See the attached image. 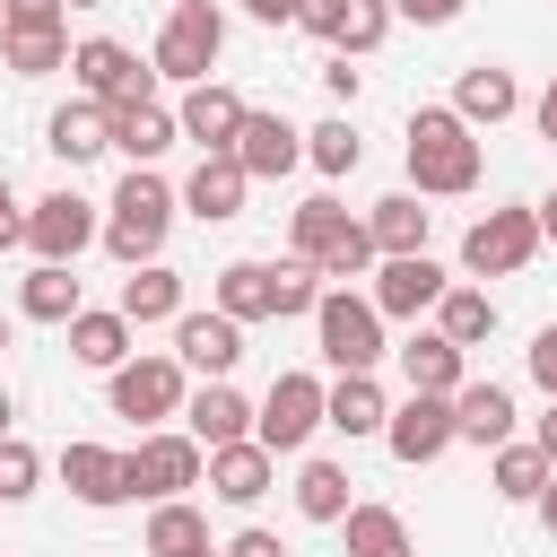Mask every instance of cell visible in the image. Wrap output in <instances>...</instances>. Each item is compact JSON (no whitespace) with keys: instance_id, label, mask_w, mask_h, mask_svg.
<instances>
[{"instance_id":"35","label":"cell","mask_w":557,"mask_h":557,"mask_svg":"<svg viewBox=\"0 0 557 557\" xmlns=\"http://www.w3.org/2000/svg\"><path fill=\"white\" fill-rule=\"evenodd\" d=\"M70 357L113 374V366L131 357V322H122V313H70Z\"/></svg>"},{"instance_id":"17","label":"cell","mask_w":557,"mask_h":557,"mask_svg":"<svg viewBox=\"0 0 557 557\" xmlns=\"http://www.w3.org/2000/svg\"><path fill=\"white\" fill-rule=\"evenodd\" d=\"M235 357H244V322H226V313H174V366H200L209 383H226Z\"/></svg>"},{"instance_id":"24","label":"cell","mask_w":557,"mask_h":557,"mask_svg":"<svg viewBox=\"0 0 557 557\" xmlns=\"http://www.w3.org/2000/svg\"><path fill=\"white\" fill-rule=\"evenodd\" d=\"M522 104V87H513V70H496V61H470L461 70V87H453V113L479 131V122H505Z\"/></svg>"},{"instance_id":"3","label":"cell","mask_w":557,"mask_h":557,"mask_svg":"<svg viewBox=\"0 0 557 557\" xmlns=\"http://www.w3.org/2000/svg\"><path fill=\"white\" fill-rule=\"evenodd\" d=\"M287 235H296V261H313V278H357L366 261H374V235L322 191V200H305L296 218H287Z\"/></svg>"},{"instance_id":"34","label":"cell","mask_w":557,"mask_h":557,"mask_svg":"<svg viewBox=\"0 0 557 557\" xmlns=\"http://www.w3.org/2000/svg\"><path fill=\"white\" fill-rule=\"evenodd\" d=\"M0 52H9L17 78H44V70L70 61V26H0Z\"/></svg>"},{"instance_id":"23","label":"cell","mask_w":557,"mask_h":557,"mask_svg":"<svg viewBox=\"0 0 557 557\" xmlns=\"http://www.w3.org/2000/svg\"><path fill=\"white\" fill-rule=\"evenodd\" d=\"M270 470H278V453H261L252 435H244V444H218V453H209V487H218L226 505H252V496H270Z\"/></svg>"},{"instance_id":"27","label":"cell","mask_w":557,"mask_h":557,"mask_svg":"<svg viewBox=\"0 0 557 557\" xmlns=\"http://www.w3.org/2000/svg\"><path fill=\"white\" fill-rule=\"evenodd\" d=\"M122 322H174L183 313V278L165 270V261H139L131 278H122V305H113Z\"/></svg>"},{"instance_id":"7","label":"cell","mask_w":557,"mask_h":557,"mask_svg":"<svg viewBox=\"0 0 557 557\" xmlns=\"http://www.w3.org/2000/svg\"><path fill=\"white\" fill-rule=\"evenodd\" d=\"M313 426H322V383L313 374H278L270 400H261V418H252V444L261 453H296Z\"/></svg>"},{"instance_id":"33","label":"cell","mask_w":557,"mask_h":557,"mask_svg":"<svg viewBox=\"0 0 557 557\" xmlns=\"http://www.w3.org/2000/svg\"><path fill=\"white\" fill-rule=\"evenodd\" d=\"M339 522H348V557H418L409 548V522L392 505H348Z\"/></svg>"},{"instance_id":"5","label":"cell","mask_w":557,"mask_h":557,"mask_svg":"<svg viewBox=\"0 0 557 557\" xmlns=\"http://www.w3.org/2000/svg\"><path fill=\"white\" fill-rule=\"evenodd\" d=\"M313 331H322V357H331L339 374H366V366L383 357V313H374L366 296H348V287H322Z\"/></svg>"},{"instance_id":"40","label":"cell","mask_w":557,"mask_h":557,"mask_svg":"<svg viewBox=\"0 0 557 557\" xmlns=\"http://www.w3.org/2000/svg\"><path fill=\"white\" fill-rule=\"evenodd\" d=\"M35 479H44V461H35V444H17V435H0V505H17V496H35Z\"/></svg>"},{"instance_id":"36","label":"cell","mask_w":557,"mask_h":557,"mask_svg":"<svg viewBox=\"0 0 557 557\" xmlns=\"http://www.w3.org/2000/svg\"><path fill=\"white\" fill-rule=\"evenodd\" d=\"M209 548V522L183 505V496H165L157 513H148V557H200Z\"/></svg>"},{"instance_id":"37","label":"cell","mask_w":557,"mask_h":557,"mask_svg":"<svg viewBox=\"0 0 557 557\" xmlns=\"http://www.w3.org/2000/svg\"><path fill=\"white\" fill-rule=\"evenodd\" d=\"M540 487H548V453L540 444H496V496L540 505Z\"/></svg>"},{"instance_id":"45","label":"cell","mask_w":557,"mask_h":557,"mask_svg":"<svg viewBox=\"0 0 557 557\" xmlns=\"http://www.w3.org/2000/svg\"><path fill=\"white\" fill-rule=\"evenodd\" d=\"M9 244H26V218H17V200H9V174H0V252Z\"/></svg>"},{"instance_id":"51","label":"cell","mask_w":557,"mask_h":557,"mask_svg":"<svg viewBox=\"0 0 557 557\" xmlns=\"http://www.w3.org/2000/svg\"><path fill=\"white\" fill-rule=\"evenodd\" d=\"M540 453H548V470H557V409L540 418Z\"/></svg>"},{"instance_id":"25","label":"cell","mask_w":557,"mask_h":557,"mask_svg":"<svg viewBox=\"0 0 557 557\" xmlns=\"http://www.w3.org/2000/svg\"><path fill=\"white\" fill-rule=\"evenodd\" d=\"M44 148H52L61 165H87V157H104V148H113V131H104V104H61V113L44 122Z\"/></svg>"},{"instance_id":"14","label":"cell","mask_w":557,"mask_h":557,"mask_svg":"<svg viewBox=\"0 0 557 557\" xmlns=\"http://www.w3.org/2000/svg\"><path fill=\"white\" fill-rule=\"evenodd\" d=\"M96 235H104V226H96V209H87L78 191H52V200H35V218H26V244H35L44 261H78Z\"/></svg>"},{"instance_id":"44","label":"cell","mask_w":557,"mask_h":557,"mask_svg":"<svg viewBox=\"0 0 557 557\" xmlns=\"http://www.w3.org/2000/svg\"><path fill=\"white\" fill-rule=\"evenodd\" d=\"M400 17H418V26H444V17H461V0H392Z\"/></svg>"},{"instance_id":"54","label":"cell","mask_w":557,"mask_h":557,"mask_svg":"<svg viewBox=\"0 0 557 557\" xmlns=\"http://www.w3.org/2000/svg\"><path fill=\"white\" fill-rule=\"evenodd\" d=\"M0 348H9V322H0Z\"/></svg>"},{"instance_id":"32","label":"cell","mask_w":557,"mask_h":557,"mask_svg":"<svg viewBox=\"0 0 557 557\" xmlns=\"http://www.w3.org/2000/svg\"><path fill=\"white\" fill-rule=\"evenodd\" d=\"M435 331H444L453 348H479V339L496 331V296H487V287H444V296H435Z\"/></svg>"},{"instance_id":"1","label":"cell","mask_w":557,"mask_h":557,"mask_svg":"<svg viewBox=\"0 0 557 557\" xmlns=\"http://www.w3.org/2000/svg\"><path fill=\"white\" fill-rule=\"evenodd\" d=\"M409 183L435 191V200H453V191L479 183V139H470V122L453 104H418L409 113Z\"/></svg>"},{"instance_id":"15","label":"cell","mask_w":557,"mask_h":557,"mask_svg":"<svg viewBox=\"0 0 557 557\" xmlns=\"http://www.w3.org/2000/svg\"><path fill=\"white\" fill-rule=\"evenodd\" d=\"M444 287H453V278H444L426 252H400V261H383V270H374V296H366V305H374V313H392V322H409V313H435V296H444Z\"/></svg>"},{"instance_id":"31","label":"cell","mask_w":557,"mask_h":557,"mask_svg":"<svg viewBox=\"0 0 557 557\" xmlns=\"http://www.w3.org/2000/svg\"><path fill=\"white\" fill-rule=\"evenodd\" d=\"M17 313H26V322H70V313H78V278H70V261H35L26 287H17Z\"/></svg>"},{"instance_id":"30","label":"cell","mask_w":557,"mask_h":557,"mask_svg":"<svg viewBox=\"0 0 557 557\" xmlns=\"http://www.w3.org/2000/svg\"><path fill=\"white\" fill-rule=\"evenodd\" d=\"M383 392H374V374H339V392H322V426H339V435H383Z\"/></svg>"},{"instance_id":"8","label":"cell","mask_w":557,"mask_h":557,"mask_svg":"<svg viewBox=\"0 0 557 557\" xmlns=\"http://www.w3.org/2000/svg\"><path fill=\"white\" fill-rule=\"evenodd\" d=\"M296 26L322 35L331 52H374L392 26V0H296Z\"/></svg>"},{"instance_id":"21","label":"cell","mask_w":557,"mask_h":557,"mask_svg":"<svg viewBox=\"0 0 557 557\" xmlns=\"http://www.w3.org/2000/svg\"><path fill=\"white\" fill-rule=\"evenodd\" d=\"M453 444H513V392L505 383H461L453 392Z\"/></svg>"},{"instance_id":"38","label":"cell","mask_w":557,"mask_h":557,"mask_svg":"<svg viewBox=\"0 0 557 557\" xmlns=\"http://www.w3.org/2000/svg\"><path fill=\"white\" fill-rule=\"evenodd\" d=\"M296 513H305V522H339V513H348V470H339V461H305Z\"/></svg>"},{"instance_id":"52","label":"cell","mask_w":557,"mask_h":557,"mask_svg":"<svg viewBox=\"0 0 557 557\" xmlns=\"http://www.w3.org/2000/svg\"><path fill=\"white\" fill-rule=\"evenodd\" d=\"M0 435H9V392H0Z\"/></svg>"},{"instance_id":"26","label":"cell","mask_w":557,"mask_h":557,"mask_svg":"<svg viewBox=\"0 0 557 557\" xmlns=\"http://www.w3.org/2000/svg\"><path fill=\"white\" fill-rule=\"evenodd\" d=\"M183 209H191V218H209V226H218V218H235V209H244V165H235V157H200V165H191V183H183Z\"/></svg>"},{"instance_id":"22","label":"cell","mask_w":557,"mask_h":557,"mask_svg":"<svg viewBox=\"0 0 557 557\" xmlns=\"http://www.w3.org/2000/svg\"><path fill=\"white\" fill-rule=\"evenodd\" d=\"M218 313L226 322H270L278 313V270L270 261H226L218 270Z\"/></svg>"},{"instance_id":"13","label":"cell","mask_w":557,"mask_h":557,"mask_svg":"<svg viewBox=\"0 0 557 557\" xmlns=\"http://www.w3.org/2000/svg\"><path fill=\"white\" fill-rule=\"evenodd\" d=\"M244 113H252V104H244L235 87H218V78H200V87L183 96V113H174V131H183V139H200V157H226V148H235V131H244Z\"/></svg>"},{"instance_id":"53","label":"cell","mask_w":557,"mask_h":557,"mask_svg":"<svg viewBox=\"0 0 557 557\" xmlns=\"http://www.w3.org/2000/svg\"><path fill=\"white\" fill-rule=\"evenodd\" d=\"M61 9H96V0H61Z\"/></svg>"},{"instance_id":"20","label":"cell","mask_w":557,"mask_h":557,"mask_svg":"<svg viewBox=\"0 0 557 557\" xmlns=\"http://www.w3.org/2000/svg\"><path fill=\"white\" fill-rule=\"evenodd\" d=\"M61 479H70V496H78V505H96V513H104V505H122V496H131V453L70 444V453H61Z\"/></svg>"},{"instance_id":"11","label":"cell","mask_w":557,"mask_h":557,"mask_svg":"<svg viewBox=\"0 0 557 557\" xmlns=\"http://www.w3.org/2000/svg\"><path fill=\"white\" fill-rule=\"evenodd\" d=\"M113 409L122 418H174L183 409V366L174 357H122L113 366Z\"/></svg>"},{"instance_id":"43","label":"cell","mask_w":557,"mask_h":557,"mask_svg":"<svg viewBox=\"0 0 557 557\" xmlns=\"http://www.w3.org/2000/svg\"><path fill=\"white\" fill-rule=\"evenodd\" d=\"M218 557H287V548H278V540H270V531H235V540H226V548H218Z\"/></svg>"},{"instance_id":"29","label":"cell","mask_w":557,"mask_h":557,"mask_svg":"<svg viewBox=\"0 0 557 557\" xmlns=\"http://www.w3.org/2000/svg\"><path fill=\"white\" fill-rule=\"evenodd\" d=\"M400 366H409V392H435V400L461 392V348H453L444 331H418V339L400 348Z\"/></svg>"},{"instance_id":"41","label":"cell","mask_w":557,"mask_h":557,"mask_svg":"<svg viewBox=\"0 0 557 557\" xmlns=\"http://www.w3.org/2000/svg\"><path fill=\"white\" fill-rule=\"evenodd\" d=\"M0 26H61V0H0Z\"/></svg>"},{"instance_id":"12","label":"cell","mask_w":557,"mask_h":557,"mask_svg":"<svg viewBox=\"0 0 557 557\" xmlns=\"http://www.w3.org/2000/svg\"><path fill=\"white\" fill-rule=\"evenodd\" d=\"M70 70H78V87H87L96 104L148 96V70H139V52H131V44H113V35H87V44L70 52Z\"/></svg>"},{"instance_id":"18","label":"cell","mask_w":557,"mask_h":557,"mask_svg":"<svg viewBox=\"0 0 557 557\" xmlns=\"http://www.w3.org/2000/svg\"><path fill=\"white\" fill-rule=\"evenodd\" d=\"M104 131H113V148H122L131 165H148V157L174 148V113H165L157 96H122V104H104Z\"/></svg>"},{"instance_id":"48","label":"cell","mask_w":557,"mask_h":557,"mask_svg":"<svg viewBox=\"0 0 557 557\" xmlns=\"http://www.w3.org/2000/svg\"><path fill=\"white\" fill-rule=\"evenodd\" d=\"M531 218H540V235H548V244H557V191H548V200H540V209H531Z\"/></svg>"},{"instance_id":"39","label":"cell","mask_w":557,"mask_h":557,"mask_svg":"<svg viewBox=\"0 0 557 557\" xmlns=\"http://www.w3.org/2000/svg\"><path fill=\"white\" fill-rule=\"evenodd\" d=\"M305 157H313L322 174H357V157H366V148H357V131H348V122H322V131H305Z\"/></svg>"},{"instance_id":"9","label":"cell","mask_w":557,"mask_h":557,"mask_svg":"<svg viewBox=\"0 0 557 557\" xmlns=\"http://www.w3.org/2000/svg\"><path fill=\"white\" fill-rule=\"evenodd\" d=\"M226 157L244 165V183H278L287 165H305V131L287 113H244V131H235Z\"/></svg>"},{"instance_id":"49","label":"cell","mask_w":557,"mask_h":557,"mask_svg":"<svg viewBox=\"0 0 557 557\" xmlns=\"http://www.w3.org/2000/svg\"><path fill=\"white\" fill-rule=\"evenodd\" d=\"M540 522L557 531V470H548V487H540Z\"/></svg>"},{"instance_id":"2","label":"cell","mask_w":557,"mask_h":557,"mask_svg":"<svg viewBox=\"0 0 557 557\" xmlns=\"http://www.w3.org/2000/svg\"><path fill=\"white\" fill-rule=\"evenodd\" d=\"M165 226H174V191H165L148 165H131V174H122V191H113V218H104V252L139 270V261H157Z\"/></svg>"},{"instance_id":"6","label":"cell","mask_w":557,"mask_h":557,"mask_svg":"<svg viewBox=\"0 0 557 557\" xmlns=\"http://www.w3.org/2000/svg\"><path fill=\"white\" fill-rule=\"evenodd\" d=\"M540 252V218L531 209H487L470 235H461V270L470 278H505V270H522Z\"/></svg>"},{"instance_id":"42","label":"cell","mask_w":557,"mask_h":557,"mask_svg":"<svg viewBox=\"0 0 557 557\" xmlns=\"http://www.w3.org/2000/svg\"><path fill=\"white\" fill-rule=\"evenodd\" d=\"M531 383H540V392L557 400V322H548V331L531 339Z\"/></svg>"},{"instance_id":"46","label":"cell","mask_w":557,"mask_h":557,"mask_svg":"<svg viewBox=\"0 0 557 557\" xmlns=\"http://www.w3.org/2000/svg\"><path fill=\"white\" fill-rule=\"evenodd\" d=\"M322 87H331V96H339V104H357V70H348V52H339V61H331V70H322Z\"/></svg>"},{"instance_id":"28","label":"cell","mask_w":557,"mask_h":557,"mask_svg":"<svg viewBox=\"0 0 557 557\" xmlns=\"http://www.w3.org/2000/svg\"><path fill=\"white\" fill-rule=\"evenodd\" d=\"M366 235H374V252H383V261H400V252H426V209H418V191H392V200H374Z\"/></svg>"},{"instance_id":"4","label":"cell","mask_w":557,"mask_h":557,"mask_svg":"<svg viewBox=\"0 0 557 557\" xmlns=\"http://www.w3.org/2000/svg\"><path fill=\"white\" fill-rule=\"evenodd\" d=\"M218 52H226V17H218L209 0H174V17L157 26V78L200 87V78L218 70Z\"/></svg>"},{"instance_id":"10","label":"cell","mask_w":557,"mask_h":557,"mask_svg":"<svg viewBox=\"0 0 557 557\" xmlns=\"http://www.w3.org/2000/svg\"><path fill=\"white\" fill-rule=\"evenodd\" d=\"M209 470V453L191 444V435H139V453H131V496H183L191 479Z\"/></svg>"},{"instance_id":"50","label":"cell","mask_w":557,"mask_h":557,"mask_svg":"<svg viewBox=\"0 0 557 557\" xmlns=\"http://www.w3.org/2000/svg\"><path fill=\"white\" fill-rule=\"evenodd\" d=\"M540 139H557V87L540 96Z\"/></svg>"},{"instance_id":"47","label":"cell","mask_w":557,"mask_h":557,"mask_svg":"<svg viewBox=\"0 0 557 557\" xmlns=\"http://www.w3.org/2000/svg\"><path fill=\"white\" fill-rule=\"evenodd\" d=\"M244 9H252L261 26H287V17H296V0H244Z\"/></svg>"},{"instance_id":"16","label":"cell","mask_w":557,"mask_h":557,"mask_svg":"<svg viewBox=\"0 0 557 557\" xmlns=\"http://www.w3.org/2000/svg\"><path fill=\"white\" fill-rule=\"evenodd\" d=\"M383 444H392V461H435V453L453 444V400H435V392H409V400L383 418Z\"/></svg>"},{"instance_id":"55","label":"cell","mask_w":557,"mask_h":557,"mask_svg":"<svg viewBox=\"0 0 557 557\" xmlns=\"http://www.w3.org/2000/svg\"><path fill=\"white\" fill-rule=\"evenodd\" d=\"M200 557H218V548H200Z\"/></svg>"},{"instance_id":"19","label":"cell","mask_w":557,"mask_h":557,"mask_svg":"<svg viewBox=\"0 0 557 557\" xmlns=\"http://www.w3.org/2000/svg\"><path fill=\"white\" fill-rule=\"evenodd\" d=\"M183 426H191L200 453H218V444H244V435H252V409H244L235 383H200V392L183 400Z\"/></svg>"}]
</instances>
